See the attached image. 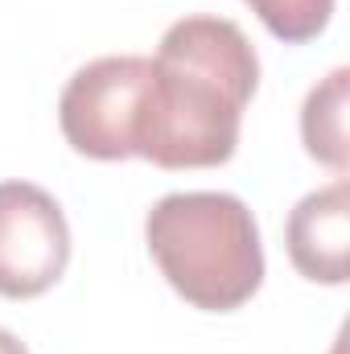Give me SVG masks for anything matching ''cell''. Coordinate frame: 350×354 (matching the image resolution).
Wrapping results in <instances>:
<instances>
[{"label": "cell", "mask_w": 350, "mask_h": 354, "mask_svg": "<svg viewBox=\"0 0 350 354\" xmlns=\"http://www.w3.org/2000/svg\"><path fill=\"white\" fill-rule=\"evenodd\" d=\"M136 132V157L161 169L227 165L243 107L260 87V58L227 17H185L165 29Z\"/></svg>", "instance_id": "1"}, {"label": "cell", "mask_w": 350, "mask_h": 354, "mask_svg": "<svg viewBox=\"0 0 350 354\" xmlns=\"http://www.w3.org/2000/svg\"><path fill=\"white\" fill-rule=\"evenodd\" d=\"M145 239L169 288L194 309L231 313L260 292V227L235 194H165L145 218Z\"/></svg>", "instance_id": "2"}, {"label": "cell", "mask_w": 350, "mask_h": 354, "mask_svg": "<svg viewBox=\"0 0 350 354\" xmlns=\"http://www.w3.org/2000/svg\"><path fill=\"white\" fill-rule=\"evenodd\" d=\"M149 75L153 62L140 54H107L75 71V79L62 87L58 99V124L66 145L91 161L136 157Z\"/></svg>", "instance_id": "3"}, {"label": "cell", "mask_w": 350, "mask_h": 354, "mask_svg": "<svg viewBox=\"0 0 350 354\" xmlns=\"http://www.w3.org/2000/svg\"><path fill=\"white\" fill-rule=\"evenodd\" d=\"M66 264L71 227L62 206L33 181H0V297H42Z\"/></svg>", "instance_id": "4"}, {"label": "cell", "mask_w": 350, "mask_h": 354, "mask_svg": "<svg viewBox=\"0 0 350 354\" xmlns=\"http://www.w3.org/2000/svg\"><path fill=\"white\" fill-rule=\"evenodd\" d=\"M288 260L313 284H347L350 272V181L305 194L288 214Z\"/></svg>", "instance_id": "5"}, {"label": "cell", "mask_w": 350, "mask_h": 354, "mask_svg": "<svg viewBox=\"0 0 350 354\" xmlns=\"http://www.w3.org/2000/svg\"><path fill=\"white\" fill-rule=\"evenodd\" d=\"M347 83L350 71L338 66L334 75H326L317 87L309 91L305 107H301V136L313 161L330 165L334 174H347L350 149H347Z\"/></svg>", "instance_id": "6"}, {"label": "cell", "mask_w": 350, "mask_h": 354, "mask_svg": "<svg viewBox=\"0 0 350 354\" xmlns=\"http://www.w3.org/2000/svg\"><path fill=\"white\" fill-rule=\"evenodd\" d=\"M248 4L264 21V29L288 46L322 37L334 17V0H248Z\"/></svg>", "instance_id": "7"}, {"label": "cell", "mask_w": 350, "mask_h": 354, "mask_svg": "<svg viewBox=\"0 0 350 354\" xmlns=\"http://www.w3.org/2000/svg\"><path fill=\"white\" fill-rule=\"evenodd\" d=\"M0 354H29V351H25V342H21L17 334H8V330H0Z\"/></svg>", "instance_id": "8"}, {"label": "cell", "mask_w": 350, "mask_h": 354, "mask_svg": "<svg viewBox=\"0 0 350 354\" xmlns=\"http://www.w3.org/2000/svg\"><path fill=\"white\" fill-rule=\"evenodd\" d=\"M334 354H342V346H334Z\"/></svg>", "instance_id": "9"}]
</instances>
